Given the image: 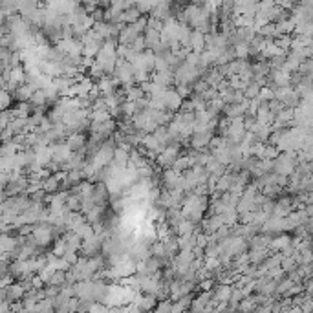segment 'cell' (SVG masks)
<instances>
[{
  "label": "cell",
  "mask_w": 313,
  "mask_h": 313,
  "mask_svg": "<svg viewBox=\"0 0 313 313\" xmlns=\"http://www.w3.org/2000/svg\"><path fill=\"white\" fill-rule=\"evenodd\" d=\"M141 35H143V39H145V48H148V49L160 41V29H156V28H148V26H146L145 31Z\"/></svg>",
  "instance_id": "cell-9"
},
{
  "label": "cell",
  "mask_w": 313,
  "mask_h": 313,
  "mask_svg": "<svg viewBox=\"0 0 313 313\" xmlns=\"http://www.w3.org/2000/svg\"><path fill=\"white\" fill-rule=\"evenodd\" d=\"M49 146H51V160L57 161V163H66V161L70 160L72 152H73L66 143H61V141Z\"/></svg>",
  "instance_id": "cell-1"
},
{
  "label": "cell",
  "mask_w": 313,
  "mask_h": 313,
  "mask_svg": "<svg viewBox=\"0 0 313 313\" xmlns=\"http://www.w3.org/2000/svg\"><path fill=\"white\" fill-rule=\"evenodd\" d=\"M4 202V193H0V203Z\"/></svg>",
  "instance_id": "cell-15"
},
{
  "label": "cell",
  "mask_w": 313,
  "mask_h": 313,
  "mask_svg": "<svg viewBox=\"0 0 313 313\" xmlns=\"http://www.w3.org/2000/svg\"><path fill=\"white\" fill-rule=\"evenodd\" d=\"M66 145H68L73 152H75V150H81V148L86 146V138H84L83 132H73V134H70Z\"/></svg>",
  "instance_id": "cell-5"
},
{
  "label": "cell",
  "mask_w": 313,
  "mask_h": 313,
  "mask_svg": "<svg viewBox=\"0 0 313 313\" xmlns=\"http://www.w3.org/2000/svg\"><path fill=\"white\" fill-rule=\"evenodd\" d=\"M66 251V240H64V237H59L55 240V245H53V255L55 257H63V253Z\"/></svg>",
  "instance_id": "cell-12"
},
{
  "label": "cell",
  "mask_w": 313,
  "mask_h": 313,
  "mask_svg": "<svg viewBox=\"0 0 313 313\" xmlns=\"http://www.w3.org/2000/svg\"><path fill=\"white\" fill-rule=\"evenodd\" d=\"M258 97H260V101H271V99L275 97V92H273V88H269V86H260Z\"/></svg>",
  "instance_id": "cell-13"
},
{
  "label": "cell",
  "mask_w": 313,
  "mask_h": 313,
  "mask_svg": "<svg viewBox=\"0 0 313 313\" xmlns=\"http://www.w3.org/2000/svg\"><path fill=\"white\" fill-rule=\"evenodd\" d=\"M163 99H165V108L170 112H178L181 106V101H183V97H181L180 94L176 90H169L165 92V96H163Z\"/></svg>",
  "instance_id": "cell-3"
},
{
  "label": "cell",
  "mask_w": 313,
  "mask_h": 313,
  "mask_svg": "<svg viewBox=\"0 0 313 313\" xmlns=\"http://www.w3.org/2000/svg\"><path fill=\"white\" fill-rule=\"evenodd\" d=\"M35 92V88L31 86V84L28 83H22L17 86V90L13 92V97L17 99V101H29V97H31V94Z\"/></svg>",
  "instance_id": "cell-6"
},
{
  "label": "cell",
  "mask_w": 313,
  "mask_h": 313,
  "mask_svg": "<svg viewBox=\"0 0 313 313\" xmlns=\"http://www.w3.org/2000/svg\"><path fill=\"white\" fill-rule=\"evenodd\" d=\"M48 284H51V286H61L63 284H66V271H63V269H57L53 275H51V278L48 280Z\"/></svg>",
  "instance_id": "cell-11"
},
{
  "label": "cell",
  "mask_w": 313,
  "mask_h": 313,
  "mask_svg": "<svg viewBox=\"0 0 313 313\" xmlns=\"http://www.w3.org/2000/svg\"><path fill=\"white\" fill-rule=\"evenodd\" d=\"M291 237L289 235H282L280 233V237H277L275 240L271 238V242H269V247H271L273 251H277V253H280L282 249H286L288 245H291Z\"/></svg>",
  "instance_id": "cell-7"
},
{
  "label": "cell",
  "mask_w": 313,
  "mask_h": 313,
  "mask_svg": "<svg viewBox=\"0 0 313 313\" xmlns=\"http://www.w3.org/2000/svg\"><path fill=\"white\" fill-rule=\"evenodd\" d=\"M189 49H193L196 53L203 51L205 49V33L198 31V29H193L191 37H189Z\"/></svg>",
  "instance_id": "cell-2"
},
{
  "label": "cell",
  "mask_w": 313,
  "mask_h": 313,
  "mask_svg": "<svg viewBox=\"0 0 313 313\" xmlns=\"http://www.w3.org/2000/svg\"><path fill=\"white\" fill-rule=\"evenodd\" d=\"M9 104H11V94L0 88V110H6Z\"/></svg>",
  "instance_id": "cell-14"
},
{
  "label": "cell",
  "mask_w": 313,
  "mask_h": 313,
  "mask_svg": "<svg viewBox=\"0 0 313 313\" xmlns=\"http://www.w3.org/2000/svg\"><path fill=\"white\" fill-rule=\"evenodd\" d=\"M88 118H90V121L103 123V121H108V119H112V116H110V112H108V110H92Z\"/></svg>",
  "instance_id": "cell-10"
},
{
  "label": "cell",
  "mask_w": 313,
  "mask_h": 313,
  "mask_svg": "<svg viewBox=\"0 0 313 313\" xmlns=\"http://www.w3.org/2000/svg\"><path fill=\"white\" fill-rule=\"evenodd\" d=\"M209 300H211V291H202L198 299L191 300V306H189V310H191V312H202Z\"/></svg>",
  "instance_id": "cell-8"
},
{
  "label": "cell",
  "mask_w": 313,
  "mask_h": 313,
  "mask_svg": "<svg viewBox=\"0 0 313 313\" xmlns=\"http://www.w3.org/2000/svg\"><path fill=\"white\" fill-rule=\"evenodd\" d=\"M231 289H233V286L231 284H220L218 288L215 289V293L211 295L213 297V302H229V295H231Z\"/></svg>",
  "instance_id": "cell-4"
}]
</instances>
